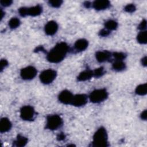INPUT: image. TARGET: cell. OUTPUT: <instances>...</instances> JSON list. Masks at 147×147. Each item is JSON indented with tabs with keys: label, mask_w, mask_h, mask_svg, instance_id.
<instances>
[{
	"label": "cell",
	"mask_w": 147,
	"mask_h": 147,
	"mask_svg": "<svg viewBox=\"0 0 147 147\" xmlns=\"http://www.w3.org/2000/svg\"><path fill=\"white\" fill-rule=\"evenodd\" d=\"M69 50L67 43L60 42L57 43L47 54V59L52 63H58L65 57Z\"/></svg>",
	"instance_id": "cell-1"
},
{
	"label": "cell",
	"mask_w": 147,
	"mask_h": 147,
	"mask_svg": "<svg viewBox=\"0 0 147 147\" xmlns=\"http://www.w3.org/2000/svg\"><path fill=\"white\" fill-rule=\"evenodd\" d=\"M108 136L107 131L103 127H100L95 131L93 136L92 145L97 147H105L109 146L107 141Z\"/></svg>",
	"instance_id": "cell-2"
},
{
	"label": "cell",
	"mask_w": 147,
	"mask_h": 147,
	"mask_svg": "<svg viewBox=\"0 0 147 147\" xmlns=\"http://www.w3.org/2000/svg\"><path fill=\"white\" fill-rule=\"evenodd\" d=\"M90 100L94 103H99L105 100L108 97V92L105 88L96 89L89 95Z\"/></svg>",
	"instance_id": "cell-3"
},
{
	"label": "cell",
	"mask_w": 147,
	"mask_h": 147,
	"mask_svg": "<svg viewBox=\"0 0 147 147\" xmlns=\"http://www.w3.org/2000/svg\"><path fill=\"white\" fill-rule=\"evenodd\" d=\"M63 123V119L59 115H49L47 117L46 128L51 130H55L60 127Z\"/></svg>",
	"instance_id": "cell-4"
},
{
	"label": "cell",
	"mask_w": 147,
	"mask_h": 147,
	"mask_svg": "<svg viewBox=\"0 0 147 147\" xmlns=\"http://www.w3.org/2000/svg\"><path fill=\"white\" fill-rule=\"evenodd\" d=\"M57 72L52 69H48L43 71L40 75V80L41 82L45 84L51 83L56 78Z\"/></svg>",
	"instance_id": "cell-5"
},
{
	"label": "cell",
	"mask_w": 147,
	"mask_h": 147,
	"mask_svg": "<svg viewBox=\"0 0 147 147\" xmlns=\"http://www.w3.org/2000/svg\"><path fill=\"white\" fill-rule=\"evenodd\" d=\"M34 116L35 110L31 106H24L20 109V117L24 121H32L34 119Z\"/></svg>",
	"instance_id": "cell-6"
},
{
	"label": "cell",
	"mask_w": 147,
	"mask_h": 147,
	"mask_svg": "<svg viewBox=\"0 0 147 147\" xmlns=\"http://www.w3.org/2000/svg\"><path fill=\"white\" fill-rule=\"evenodd\" d=\"M37 71L33 66H27L21 69L20 71V76L24 80H29L33 79L37 75Z\"/></svg>",
	"instance_id": "cell-7"
},
{
	"label": "cell",
	"mask_w": 147,
	"mask_h": 147,
	"mask_svg": "<svg viewBox=\"0 0 147 147\" xmlns=\"http://www.w3.org/2000/svg\"><path fill=\"white\" fill-rule=\"evenodd\" d=\"M73 98L72 93L67 90L61 91L58 96L59 100L65 105H71Z\"/></svg>",
	"instance_id": "cell-8"
},
{
	"label": "cell",
	"mask_w": 147,
	"mask_h": 147,
	"mask_svg": "<svg viewBox=\"0 0 147 147\" xmlns=\"http://www.w3.org/2000/svg\"><path fill=\"white\" fill-rule=\"evenodd\" d=\"M88 100V97L86 94H79L74 95L71 105L76 107H81L84 106Z\"/></svg>",
	"instance_id": "cell-9"
},
{
	"label": "cell",
	"mask_w": 147,
	"mask_h": 147,
	"mask_svg": "<svg viewBox=\"0 0 147 147\" xmlns=\"http://www.w3.org/2000/svg\"><path fill=\"white\" fill-rule=\"evenodd\" d=\"M58 24L55 21H50L48 22L44 27V31L48 36L54 35L58 30Z\"/></svg>",
	"instance_id": "cell-10"
},
{
	"label": "cell",
	"mask_w": 147,
	"mask_h": 147,
	"mask_svg": "<svg viewBox=\"0 0 147 147\" xmlns=\"http://www.w3.org/2000/svg\"><path fill=\"white\" fill-rule=\"evenodd\" d=\"M112 53L108 51H99L96 52L95 57L99 63H103L108 61L111 57Z\"/></svg>",
	"instance_id": "cell-11"
},
{
	"label": "cell",
	"mask_w": 147,
	"mask_h": 147,
	"mask_svg": "<svg viewBox=\"0 0 147 147\" xmlns=\"http://www.w3.org/2000/svg\"><path fill=\"white\" fill-rule=\"evenodd\" d=\"M110 6V2L107 0H98L92 3V7L96 10L107 9Z\"/></svg>",
	"instance_id": "cell-12"
},
{
	"label": "cell",
	"mask_w": 147,
	"mask_h": 147,
	"mask_svg": "<svg viewBox=\"0 0 147 147\" xmlns=\"http://www.w3.org/2000/svg\"><path fill=\"white\" fill-rule=\"evenodd\" d=\"M12 126L10 121L6 117L1 118L0 121V131L1 133H6L9 131Z\"/></svg>",
	"instance_id": "cell-13"
},
{
	"label": "cell",
	"mask_w": 147,
	"mask_h": 147,
	"mask_svg": "<svg viewBox=\"0 0 147 147\" xmlns=\"http://www.w3.org/2000/svg\"><path fill=\"white\" fill-rule=\"evenodd\" d=\"M88 45V42L84 38L78 40L74 44L75 49L78 52H82L86 50Z\"/></svg>",
	"instance_id": "cell-14"
},
{
	"label": "cell",
	"mask_w": 147,
	"mask_h": 147,
	"mask_svg": "<svg viewBox=\"0 0 147 147\" xmlns=\"http://www.w3.org/2000/svg\"><path fill=\"white\" fill-rule=\"evenodd\" d=\"M42 12V7L40 5L28 8V16L36 17L40 15Z\"/></svg>",
	"instance_id": "cell-15"
},
{
	"label": "cell",
	"mask_w": 147,
	"mask_h": 147,
	"mask_svg": "<svg viewBox=\"0 0 147 147\" xmlns=\"http://www.w3.org/2000/svg\"><path fill=\"white\" fill-rule=\"evenodd\" d=\"M92 77H93V71L86 69L79 74L77 79L79 82H84L90 79Z\"/></svg>",
	"instance_id": "cell-16"
},
{
	"label": "cell",
	"mask_w": 147,
	"mask_h": 147,
	"mask_svg": "<svg viewBox=\"0 0 147 147\" xmlns=\"http://www.w3.org/2000/svg\"><path fill=\"white\" fill-rule=\"evenodd\" d=\"M126 67V64L121 60H115V61L112 64V68L117 72L123 71Z\"/></svg>",
	"instance_id": "cell-17"
},
{
	"label": "cell",
	"mask_w": 147,
	"mask_h": 147,
	"mask_svg": "<svg viewBox=\"0 0 147 147\" xmlns=\"http://www.w3.org/2000/svg\"><path fill=\"white\" fill-rule=\"evenodd\" d=\"M28 140L26 137L19 134L18 135L16 140L14 141V142L15 146L21 147L25 146L26 144L28 143Z\"/></svg>",
	"instance_id": "cell-18"
},
{
	"label": "cell",
	"mask_w": 147,
	"mask_h": 147,
	"mask_svg": "<svg viewBox=\"0 0 147 147\" xmlns=\"http://www.w3.org/2000/svg\"><path fill=\"white\" fill-rule=\"evenodd\" d=\"M118 22L113 20H109L105 23V28L109 31L114 30L118 28Z\"/></svg>",
	"instance_id": "cell-19"
},
{
	"label": "cell",
	"mask_w": 147,
	"mask_h": 147,
	"mask_svg": "<svg viewBox=\"0 0 147 147\" xmlns=\"http://www.w3.org/2000/svg\"><path fill=\"white\" fill-rule=\"evenodd\" d=\"M135 92L137 95H138L140 96L145 95L147 93V84H146V83L141 84L138 85L135 90Z\"/></svg>",
	"instance_id": "cell-20"
},
{
	"label": "cell",
	"mask_w": 147,
	"mask_h": 147,
	"mask_svg": "<svg viewBox=\"0 0 147 147\" xmlns=\"http://www.w3.org/2000/svg\"><path fill=\"white\" fill-rule=\"evenodd\" d=\"M137 40L141 44H146L147 42V32L146 30L140 31L137 36Z\"/></svg>",
	"instance_id": "cell-21"
},
{
	"label": "cell",
	"mask_w": 147,
	"mask_h": 147,
	"mask_svg": "<svg viewBox=\"0 0 147 147\" xmlns=\"http://www.w3.org/2000/svg\"><path fill=\"white\" fill-rule=\"evenodd\" d=\"M21 24L20 20L17 17L11 18L9 21V26L11 29H16Z\"/></svg>",
	"instance_id": "cell-22"
},
{
	"label": "cell",
	"mask_w": 147,
	"mask_h": 147,
	"mask_svg": "<svg viewBox=\"0 0 147 147\" xmlns=\"http://www.w3.org/2000/svg\"><path fill=\"white\" fill-rule=\"evenodd\" d=\"M105 73V71L103 67H100L96 68L93 71V76L95 78H100Z\"/></svg>",
	"instance_id": "cell-23"
},
{
	"label": "cell",
	"mask_w": 147,
	"mask_h": 147,
	"mask_svg": "<svg viewBox=\"0 0 147 147\" xmlns=\"http://www.w3.org/2000/svg\"><path fill=\"white\" fill-rule=\"evenodd\" d=\"M112 56L114 57L115 60H121L123 61L126 57V55L121 52H116L112 53Z\"/></svg>",
	"instance_id": "cell-24"
},
{
	"label": "cell",
	"mask_w": 147,
	"mask_h": 147,
	"mask_svg": "<svg viewBox=\"0 0 147 147\" xmlns=\"http://www.w3.org/2000/svg\"><path fill=\"white\" fill-rule=\"evenodd\" d=\"M124 10L127 13H133L136 11V7L134 4L130 3V4H127V5L125 6V7L124 8Z\"/></svg>",
	"instance_id": "cell-25"
},
{
	"label": "cell",
	"mask_w": 147,
	"mask_h": 147,
	"mask_svg": "<svg viewBox=\"0 0 147 147\" xmlns=\"http://www.w3.org/2000/svg\"><path fill=\"white\" fill-rule=\"evenodd\" d=\"M49 5L55 8L59 7L63 3V1L61 0H54V1H49L48 2Z\"/></svg>",
	"instance_id": "cell-26"
},
{
	"label": "cell",
	"mask_w": 147,
	"mask_h": 147,
	"mask_svg": "<svg viewBox=\"0 0 147 147\" xmlns=\"http://www.w3.org/2000/svg\"><path fill=\"white\" fill-rule=\"evenodd\" d=\"M28 8L26 7H21L18 9V13L21 17H26L28 16Z\"/></svg>",
	"instance_id": "cell-27"
},
{
	"label": "cell",
	"mask_w": 147,
	"mask_h": 147,
	"mask_svg": "<svg viewBox=\"0 0 147 147\" xmlns=\"http://www.w3.org/2000/svg\"><path fill=\"white\" fill-rule=\"evenodd\" d=\"M138 29L139 30H140L141 31H144V30H146V20H143L141 23L139 24L138 26Z\"/></svg>",
	"instance_id": "cell-28"
},
{
	"label": "cell",
	"mask_w": 147,
	"mask_h": 147,
	"mask_svg": "<svg viewBox=\"0 0 147 147\" xmlns=\"http://www.w3.org/2000/svg\"><path fill=\"white\" fill-rule=\"evenodd\" d=\"M110 31H109L107 29L104 28V29H102L99 32V35L100 36H102V37H107L110 34Z\"/></svg>",
	"instance_id": "cell-29"
},
{
	"label": "cell",
	"mask_w": 147,
	"mask_h": 147,
	"mask_svg": "<svg viewBox=\"0 0 147 147\" xmlns=\"http://www.w3.org/2000/svg\"><path fill=\"white\" fill-rule=\"evenodd\" d=\"M8 65V61L6 59H2L0 62V68H1V71H2V70L6 68Z\"/></svg>",
	"instance_id": "cell-30"
},
{
	"label": "cell",
	"mask_w": 147,
	"mask_h": 147,
	"mask_svg": "<svg viewBox=\"0 0 147 147\" xmlns=\"http://www.w3.org/2000/svg\"><path fill=\"white\" fill-rule=\"evenodd\" d=\"M13 1L11 0H2L1 1V4L4 7H8L11 5Z\"/></svg>",
	"instance_id": "cell-31"
},
{
	"label": "cell",
	"mask_w": 147,
	"mask_h": 147,
	"mask_svg": "<svg viewBox=\"0 0 147 147\" xmlns=\"http://www.w3.org/2000/svg\"><path fill=\"white\" fill-rule=\"evenodd\" d=\"M140 117L142 120H146L147 118V111L146 110H144L140 115Z\"/></svg>",
	"instance_id": "cell-32"
},
{
	"label": "cell",
	"mask_w": 147,
	"mask_h": 147,
	"mask_svg": "<svg viewBox=\"0 0 147 147\" xmlns=\"http://www.w3.org/2000/svg\"><path fill=\"white\" fill-rule=\"evenodd\" d=\"M65 134H64L63 133H60V134H59L57 135V140H59V141H62V140H63L65 139Z\"/></svg>",
	"instance_id": "cell-33"
},
{
	"label": "cell",
	"mask_w": 147,
	"mask_h": 147,
	"mask_svg": "<svg viewBox=\"0 0 147 147\" xmlns=\"http://www.w3.org/2000/svg\"><path fill=\"white\" fill-rule=\"evenodd\" d=\"M84 6L86 8H90V7H92V3L89 1H86L84 3Z\"/></svg>",
	"instance_id": "cell-34"
},
{
	"label": "cell",
	"mask_w": 147,
	"mask_h": 147,
	"mask_svg": "<svg viewBox=\"0 0 147 147\" xmlns=\"http://www.w3.org/2000/svg\"><path fill=\"white\" fill-rule=\"evenodd\" d=\"M141 63L142 65L146 67V56H144L141 60Z\"/></svg>",
	"instance_id": "cell-35"
},
{
	"label": "cell",
	"mask_w": 147,
	"mask_h": 147,
	"mask_svg": "<svg viewBox=\"0 0 147 147\" xmlns=\"http://www.w3.org/2000/svg\"><path fill=\"white\" fill-rule=\"evenodd\" d=\"M3 15H4V13H3V11H2V10H1V20L3 18Z\"/></svg>",
	"instance_id": "cell-36"
}]
</instances>
